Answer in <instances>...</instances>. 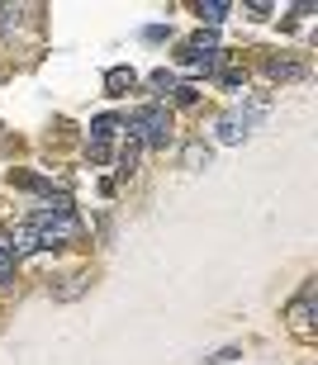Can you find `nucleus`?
I'll return each mask as SVG.
<instances>
[{
	"instance_id": "f257e3e1",
	"label": "nucleus",
	"mask_w": 318,
	"mask_h": 365,
	"mask_svg": "<svg viewBox=\"0 0 318 365\" xmlns=\"http://www.w3.org/2000/svg\"><path fill=\"white\" fill-rule=\"evenodd\" d=\"M29 228H34L39 247H62L81 232V218L71 214V209H53V204H48V209H39V214L29 218Z\"/></svg>"
},
{
	"instance_id": "f03ea898",
	"label": "nucleus",
	"mask_w": 318,
	"mask_h": 365,
	"mask_svg": "<svg viewBox=\"0 0 318 365\" xmlns=\"http://www.w3.org/2000/svg\"><path fill=\"white\" fill-rule=\"evenodd\" d=\"M128 133L138 138L143 148H166V138H171V114L162 105H148L138 109V119L128 123Z\"/></svg>"
},
{
	"instance_id": "7ed1b4c3",
	"label": "nucleus",
	"mask_w": 318,
	"mask_h": 365,
	"mask_svg": "<svg viewBox=\"0 0 318 365\" xmlns=\"http://www.w3.org/2000/svg\"><path fill=\"white\" fill-rule=\"evenodd\" d=\"M214 57H219V48H214L209 34H200V38H190L180 48V62H185V67H214Z\"/></svg>"
},
{
	"instance_id": "20e7f679",
	"label": "nucleus",
	"mask_w": 318,
	"mask_h": 365,
	"mask_svg": "<svg viewBox=\"0 0 318 365\" xmlns=\"http://www.w3.org/2000/svg\"><path fill=\"white\" fill-rule=\"evenodd\" d=\"M114 128H119V119H114V114H100V119L91 123V157H96V162H105V157H110Z\"/></svg>"
},
{
	"instance_id": "39448f33",
	"label": "nucleus",
	"mask_w": 318,
	"mask_h": 365,
	"mask_svg": "<svg viewBox=\"0 0 318 365\" xmlns=\"http://www.w3.org/2000/svg\"><path fill=\"white\" fill-rule=\"evenodd\" d=\"M266 109H271V91H257V95H247V105L237 109L233 119L242 123V133H252V128H257V119H262Z\"/></svg>"
},
{
	"instance_id": "423d86ee",
	"label": "nucleus",
	"mask_w": 318,
	"mask_h": 365,
	"mask_svg": "<svg viewBox=\"0 0 318 365\" xmlns=\"http://www.w3.org/2000/svg\"><path fill=\"white\" fill-rule=\"evenodd\" d=\"M5 252H10V257H29V252H39V237H34V228H14L10 237H5Z\"/></svg>"
},
{
	"instance_id": "0eeeda50",
	"label": "nucleus",
	"mask_w": 318,
	"mask_h": 365,
	"mask_svg": "<svg viewBox=\"0 0 318 365\" xmlns=\"http://www.w3.org/2000/svg\"><path fill=\"white\" fill-rule=\"evenodd\" d=\"M105 81H110V95H128V91H133V71H128V67H114Z\"/></svg>"
},
{
	"instance_id": "6e6552de",
	"label": "nucleus",
	"mask_w": 318,
	"mask_h": 365,
	"mask_svg": "<svg viewBox=\"0 0 318 365\" xmlns=\"http://www.w3.org/2000/svg\"><path fill=\"white\" fill-rule=\"evenodd\" d=\"M242 138H247V133H242V123H237L233 114H228V119H219V143H228V148H233V143H242Z\"/></svg>"
},
{
	"instance_id": "1a4fd4ad",
	"label": "nucleus",
	"mask_w": 318,
	"mask_h": 365,
	"mask_svg": "<svg viewBox=\"0 0 318 365\" xmlns=\"http://www.w3.org/2000/svg\"><path fill=\"white\" fill-rule=\"evenodd\" d=\"M200 19H205V24H223V19H228V5H223V0H209V5H200Z\"/></svg>"
},
{
	"instance_id": "9d476101",
	"label": "nucleus",
	"mask_w": 318,
	"mask_h": 365,
	"mask_svg": "<svg viewBox=\"0 0 318 365\" xmlns=\"http://www.w3.org/2000/svg\"><path fill=\"white\" fill-rule=\"evenodd\" d=\"M148 81H153V91H157V95H166V91H176V76H171V71H166V67H157L153 76H148Z\"/></svg>"
},
{
	"instance_id": "9b49d317",
	"label": "nucleus",
	"mask_w": 318,
	"mask_h": 365,
	"mask_svg": "<svg viewBox=\"0 0 318 365\" xmlns=\"http://www.w3.org/2000/svg\"><path fill=\"white\" fill-rule=\"evenodd\" d=\"M271 76L276 81H294L299 76V62H271Z\"/></svg>"
},
{
	"instance_id": "f8f14e48",
	"label": "nucleus",
	"mask_w": 318,
	"mask_h": 365,
	"mask_svg": "<svg viewBox=\"0 0 318 365\" xmlns=\"http://www.w3.org/2000/svg\"><path fill=\"white\" fill-rule=\"evenodd\" d=\"M185 166H209V148H200V143L185 148Z\"/></svg>"
},
{
	"instance_id": "ddd939ff",
	"label": "nucleus",
	"mask_w": 318,
	"mask_h": 365,
	"mask_svg": "<svg viewBox=\"0 0 318 365\" xmlns=\"http://www.w3.org/2000/svg\"><path fill=\"white\" fill-rule=\"evenodd\" d=\"M237 356H242V351H237V346H223V351L205 356V361H209V365H223V361H237Z\"/></svg>"
},
{
	"instance_id": "4468645a",
	"label": "nucleus",
	"mask_w": 318,
	"mask_h": 365,
	"mask_svg": "<svg viewBox=\"0 0 318 365\" xmlns=\"http://www.w3.org/2000/svg\"><path fill=\"white\" fill-rule=\"evenodd\" d=\"M10 275H14V257L5 252V242H0V280H10Z\"/></svg>"
}]
</instances>
